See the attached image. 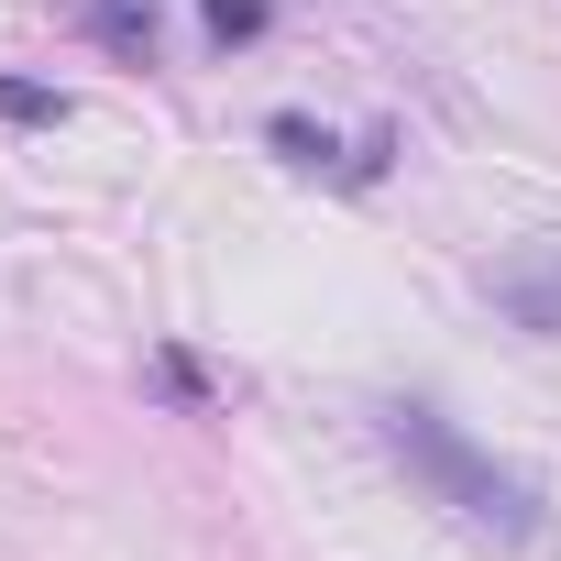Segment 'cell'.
Segmentation results:
<instances>
[{"instance_id": "cell-1", "label": "cell", "mask_w": 561, "mask_h": 561, "mask_svg": "<svg viewBox=\"0 0 561 561\" xmlns=\"http://www.w3.org/2000/svg\"><path fill=\"white\" fill-rule=\"evenodd\" d=\"M386 440H397V462H408L462 528H484V539H528V528H539V495H528L506 462H484L440 408H386Z\"/></svg>"}, {"instance_id": "cell-2", "label": "cell", "mask_w": 561, "mask_h": 561, "mask_svg": "<svg viewBox=\"0 0 561 561\" xmlns=\"http://www.w3.org/2000/svg\"><path fill=\"white\" fill-rule=\"evenodd\" d=\"M89 34L111 56H154V0H89Z\"/></svg>"}, {"instance_id": "cell-3", "label": "cell", "mask_w": 561, "mask_h": 561, "mask_svg": "<svg viewBox=\"0 0 561 561\" xmlns=\"http://www.w3.org/2000/svg\"><path fill=\"white\" fill-rule=\"evenodd\" d=\"M209 34H220V45H242V34H264V0H209Z\"/></svg>"}, {"instance_id": "cell-4", "label": "cell", "mask_w": 561, "mask_h": 561, "mask_svg": "<svg viewBox=\"0 0 561 561\" xmlns=\"http://www.w3.org/2000/svg\"><path fill=\"white\" fill-rule=\"evenodd\" d=\"M0 111H12V122H56V89H23V78H0Z\"/></svg>"}]
</instances>
